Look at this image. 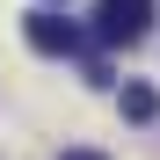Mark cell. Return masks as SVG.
<instances>
[{
	"instance_id": "obj_2",
	"label": "cell",
	"mask_w": 160,
	"mask_h": 160,
	"mask_svg": "<svg viewBox=\"0 0 160 160\" xmlns=\"http://www.w3.org/2000/svg\"><path fill=\"white\" fill-rule=\"evenodd\" d=\"M22 37H29V51H44V58H73L80 51V29L66 15H51V8H37L29 22H22Z\"/></svg>"
},
{
	"instance_id": "obj_3",
	"label": "cell",
	"mask_w": 160,
	"mask_h": 160,
	"mask_svg": "<svg viewBox=\"0 0 160 160\" xmlns=\"http://www.w3.org/2000/svg\"><path fill=\"white\" fill-rule=\"evenodd\" d=\"M117 102H124V117H131V124H153V117H160V95L146 88V80H131V88H124Z\"/></svg>"
},
{
	"instance_id": "obj_4",
	"label": "cell",
	"mask_w": 160,
	"mask_h": 160,
	"mask_svg": "<svg viewBox=\"0 0 160 160\" xmlns=\"http://www.w3.org/2000/svg\"><path fill=\"white\" fill-rule=\"evenodd\" d=\"M58 160H102V153H88V146H73V153H58Z\"/></svg>"
},
{
	"instance_id": "obj_1",
	"label": "cell",
	"mask_w": 160,
	"mask_h": 160,
	"mask_svg": "<svg viewBox=\"0 0 160 160\" xmlns=\"http://www.w3.org/2000/svg\"><path fill=\"white\" fill-rule=\"evenodd\" d=\"M153 29V0H102L95 8V44H138Z\"/></svg>"
}]
</instances>
